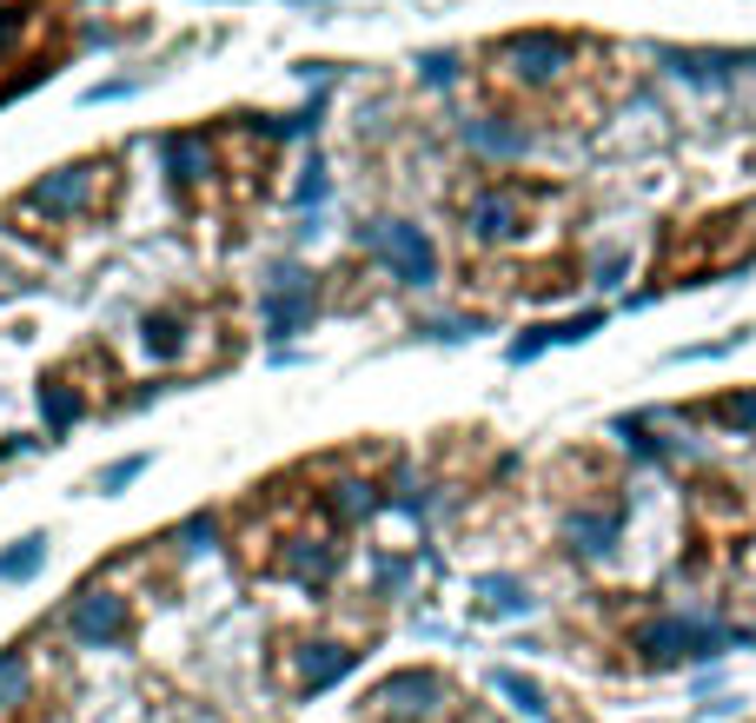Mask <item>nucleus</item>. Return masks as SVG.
<instances>
[{
  "label": "nucleus",
  "mask_w": 756,
  "mask_h": 723,
  "mask_svg": "<svg viewBox=\"0 0 756 723\" xmlns=\"http://www.w3.org/2000/svg\"><path fill=\"white\" fill-rule=\"evenodd\" d=\"M392 465H398V445L359 438V445H332L319 458H299L286 472H272L226 518L232 558L252 565V571H292L319 551H339L345 531H352L359 498L379 492Z\"/></svg>",
  "instance_id": "3"
},
{
  "label": "nucleus",
  "mask_w": 756,
  "mask_h": 723,
  "mask_svg": "<svg viewBox=\"0 0 756 723\" xmlns=\"http://www.w3.org/2000/svg\"><path fill=\"white\" fill-rule=\"evenodd\" d=\"M452 279L472 306H545L584 286V193L538 166H458L445 186Z\"/></svg>",
  "instance_id": "1"
},
{
  "label": "nucleus",
  "mask_w": 756,
  "mask_h": 723,
  "mask_svg": "<svg viewBox=\"0 0 756 723\" xmlns=\"http://www.w3.org/2000/svg\"><path fill=\"white\" fill-rule=\"evenodd\" d=\"M40 392L60 405V412H120L139 399V379L120 365V352L106 339H80L66 345L46 372H40Z\"/></svg>",
  "instance_id": "9"
},
{
  "label": "nucleus",
  "mask_w": 756,
  "mask_h": 723,
  "mask_svg": "<svg viewBox=\"0 0 756 723\" xmlns=\"http://www.w3.org/2000/svg\"><path fill=\"white\" fill-rule=\"evenodd\" d=\"M279 179H286V140L266 120L219 113L173 133V206L186 239L206 252H239L266 226Z\"/></svg>",
  "instance_id": "4"
},
{
  "label": "nucleus",
  "mask_w": 756,
  "mask_h": 723,
  "mask_svg": "<svg viewBox=\"0 0 756 723\" xmlns=\"http://www.w3.org/2000/svg\"><path fill=\"white\" fill-rule=\"evenodd\" d=\"M756 259V199L744 206H711L691 219H671L657 252H651V286H691V279H717Z\"/></svg>",
  "instance_id": "7"
},
{
  "label": "nucleus",
  "mask_w": 756,
  "mask_h": 723,
  "mask_svg": "<svg viewBox=\"0 0 756 723\" xmlns=\"http://www.w3.org/2000/svg\"><path fill=\"white\" fill-rule=\"evenodd\" d=\"M146 352H153V379H206L226 372L246 352V292L226 279H193L173 286L166 299L146 306L139 319Z\"/></svg>",
  "instance_id": "6"
},
{
  "label": "nucleus",
  "mask_w": 756,
  "mask_h": 723,
  "mask_svg": "<svg viewBox=\"0 0 756 723\" xmlns=\"http://www.w3.org/2000/svg\"><path fill=\"white\" fill-rule=\"evenodd\" d=\"M126 206V153L120 146H93L40 179H27L20 193L0 199V226L40 252H66L93 233H106Z\"/></svg>",
  "instance_id": "5"
},
{
  "label": "nucleus",
  "mask_w": 756,
  "mask_h": 723,
  "mask_svg": "<svg viewBox=\"0 0 756 723\" xmlns=\"http://www.w3.org/2000/svg\"><path fill=\"white\" fill-rule=\"evenodd\" d=\"M80 53L73 0H0V100L53 80Z\"/></svg>",
  "instance_id": "8"
},
{
  "label": "nucleus",
  "mask_w": 756,
  "mask_h": 723,
  "mask_svg": "<svg viewBox=\"0 0 756 723\" xmlns=\"http://www.w3.org/2000/svg\"><path fill=\"white\" fill-rule=\"evenodd\" d=\"M638 80V60L618 40L578 27H518L465 60V86L478 113L511 133H584L598 126Z\"/></svg>",
  "instance_id": "2"
}]
</instances>
